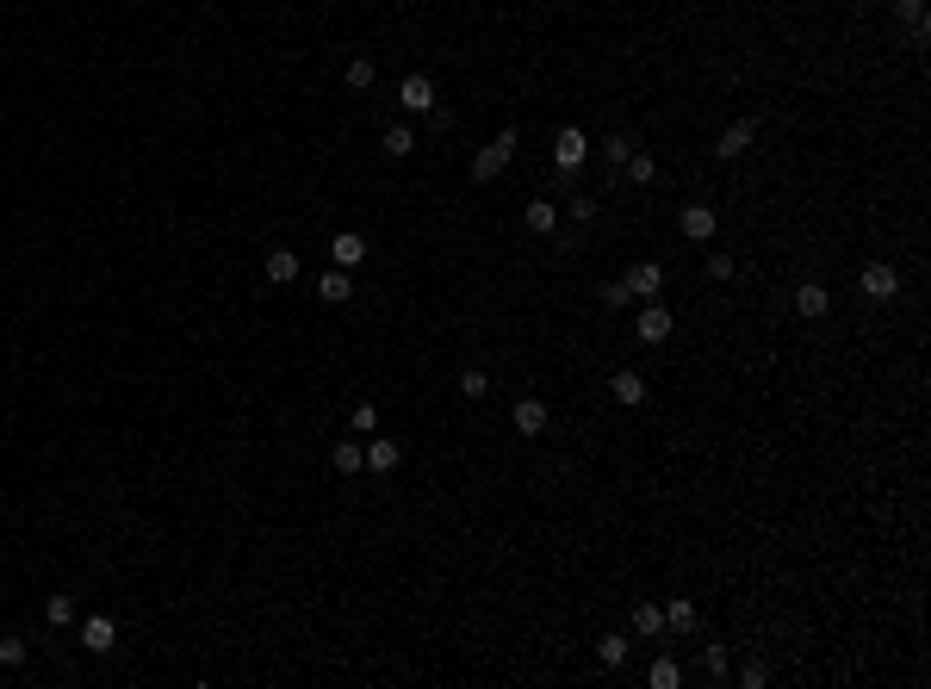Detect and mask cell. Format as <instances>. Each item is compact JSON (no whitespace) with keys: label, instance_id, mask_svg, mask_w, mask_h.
Segmentation results:
<instances>
[{"label":"cell","instance_id":"cell-19","mask_svg":"<svg viewBox=\"0 0 931 689\" xmlns=\"http://www.w3.org/2000/svg\"><path fill=\"white\" fill-rule=\"evenodd\" d=\"M373 75H379V69H373V56H348V69H342V81H348L354 94H367V87H373Z\"/></svg>","mask_w":931,"mask_h":689},{"label":"cell","instance_id":"cell-32","mask_svg":"<svg viewBox=\"0 0 931 689\" xmlns=\"http://www.w3.org/2000/svg\"><path fill=\"white\" fill-rule=\"evenodd\" d=\"M894 13H900L913 32H926V0H894Z\"/></svg>","mask_w":931,"mask_h":689},{"label":"cell","instance_id":"cell-10","mask_svg":"<svg viewBox=\"0 0 931 689\" xmlns=\"http://www.w3.org/2000/svg\"><path fill=\"white\" fill-rule=\"evenodd\" d=\"M81 646H87V652H112V646H118L112 615H87V621H81Z\"/></svg>","mask_w":931,"mask_h":689},{"label":"cell","instance_id":"cell-24","mask_svg":"<svg viewBox=\"0 0 931 689\" xmlns=\"http://www.w3.org/2000/svg\"><path fill=\"white\" fill-rule=\"evenodd\" d=\"M329 466H335V473H348V478H354V473H361V466H367V447H354V441H342V447L329 454Z\"/></svg>","mask_w":931,"mask_h":689},{"label":"cell","instance_id":"cell-13","mask_svg":"<svg viewBox=\"0 0 931 689\" xmlns=\"http://www.w3.org/2000/svg\"><path fill=\"white\" fill-rule=\"evenodd\" d=\"M329 255H335V267H348V273H354V267L367 262V236H354V230H342V236L329 243Z\"/></svg>","mask_w":931,"mask_h":689},{"label":"cell","instance_id":"cell-6","mask_svg":"<svg viewBox=\"0 0 931 689\" xmlns=\"http://www.w3.org/2000/svg\"><path fill=\"white\" fill-rule=\"evenodd\" d=\"M621 286H627V299H658V292H664V267H658V262H634Z\"/></svg>","mask_w":931,"mask_h":689},{"label":"cell","instance_id":"cell-27","mask_svg":"<svg viewBox=\"0 0 931 689\" xmlns=\"http://www.w3.org/2000/svg\"><path fill=\"white\" fill-rule=\"evenodd\" d=\"M348 428H354V435H373V428H379V410H373V404H354V410H348Z\"/></svg>","mask_w":931,"mask_h":689},{"label":"cell","instance_id":"cell-33","mask_svg":"<svg viewBox=\"0 0 931 689\" xmlns=\"http://www.w3.org/2000/svg\"><path fill=\"white\" fill-rule=\"evenodd\" d=\"M733 273H739V262H733L726 249H714V255H708V280H733Z\"/></svg>","mask_w":931,"mask_h":689},{"label":"cell","instance_id":"cell-2","mask_svg":"<svg viewBox=\"0 0 931 689\" xmlns=\"http://www.w3.org/2000/svg\"><path fill=\"white\" fill-rule=\"evenodd\" d=\"M552 161H559V174H578V168L590 161V137H584L578 124H565V131L552 137Z\"/></svg>","mask_w":931,"mask_h":689},{"label":"cell","instance_id":"cell-16","mask_svg":"<svg viewBox=\"0 0 931 689\" xmlns=\"http://www.w3.org/2000/svg\"><path fill=\"white\" fill-rule=\"evenodd\" d=\"M634 150H640V137H634V131H608V137H603V161H608V168H621Z\"/></svg>","mask_w":931,"mask_h":689},{"label":"cell","instance_id":"cell-12","mask_svg":"<svg viewBox=\"0 0 931 689\" xmlns=\"http://www.w3.org/2000/svg\"><path fill=\"white\" fill-rule=\"evenodd\" d=\"M745 150H752V124L739 118V124H726V131H720V143H714V156H720V161H739V156H745Z\"/></svg>","mask_w":931,"mask_h":689},{"label":"cell","instance_id":"cell-17","mask_svg":"<svg viewBox=\"0 0 931 689\" xmlns=\"http://www.w3.org/2000/svg\"><path fill=\"white\" fill-rule=\"evenodd\" d=\"M528 230H534V236H552V230H559V206H552V199H528Z\"/></svg>","mask_w":931,"mask_h":689},{"label":"cell","instance_id":"cell-4","mask_svg":"<svg viewBox=\"0 0 931 689\" xmlns=\"http://www.w3.org/2000/svg\"><path fill=\"white\" fill-rule=\"evenodd\" d=\"M671 329H677V317H671L664 305H653V299H646V305H640V317H634V335H640V342H671Z\"/></svg>","mask_w":931,"mask_h":689},{"label":"cell","instance_id":"cell-3","mask_svg":"<svg viewBox=\"0 0 931 689\" xmlns=\"http://www.w3.org/2000/svg\"><path fill=\"white\" fill-rule=\"evenodd\" d=\"M857 286H863V299H876V305H888L894 292H900V267L894 262H870L863 273H857Z\"/></svg>","mask_w":931,"mask_h":689},{"label":"cell","instance_id":"cell-14","mask_svg":"<svg viewBox=\"0 0 931 689\" xmlns=\"http://www.w3.org/2000/svg\"><path fill=\"white\" fill-rule=\"evenodd\" d=\"M317 292H324V305H348V299H354V280H348V267H329L324 280H317Z\"/></svg>","mask_w":931,"mask_h":689},{"label":"cell","instance_id":"cell-22","mask_svg":"<svg viewBox=\"0 0 931 689\" xmlns=\"http://www.w3.org/2000/svg\"><path fill=\"white\" fill-rule=\"evenodd\" d=\"M634 634H640V639L664 634V609H658V602H640V609H634Z\"/></svg>","mask_w":931,"mask_h":689},{"label":"cell","instance_id":"cell-8","mask_svg":"<svg viewBox=\"0 0 931 689\" xmlns=\"http://www.w3.org/2000/svg\"><path fill=\"white\" fill-rule=\"evenodd\" d=\"M397 106L404 112H435V81H429V75H404V81H397Z\"/></svg>","mask_w":931,"mask_h":689},{"label":"cell","instance_id":"cell-21","mask_svg":"<svg viewBox=\"0 0 931 689\" xmlns=\"http://www.w3.org/2000/svg\"><path fill=\"white\" fill-rule=\"evenodd\" d=\"M621 174H627V180H640V187H653V180H658V161H653V150H634V156L621 161Z\"/></svg>","mask_w":931,"mask_h":689},{"label":"cell","instance_id":"cell-30","mask_svg":"<svg viewBox=\"0 0 931 689\" xmlns=\"http://www.w3.org/2000/svg\"><path fill=\"white\" fill-rule=\"evenodd\" d=\"M739 684H745V689H764L770 684V665H764V658H745V665H739Z\"/></svg>","mask_w":931,"mask_h":689},{"label":"cell","instance_id":"cell-15","mask_svg":"<svg viewBox=\"0 0 931 689\" xmlns=\"http://www.w3.org/2000/svg\"><path fill=\"white\" fill-rule=\"evenodd\" d=\"M268 280H274V286H292V280H298V249H268Z\"/></svg>","mask_w":931,"mask_h":689},{"label":"cell","instance_id":"cell-23","mask_svg":"<svg viewBox=\"0 0 931 689\" xmlns=\"http://www.w3.org/2000/svg\"><path fill=\"white\" fill-rule=\"evenodd\" d=\"M627 652H634V639H627V634H603V639H597V658H603L608 671L627 665Z\"/></svg>","mask_w":931,"mask_h":689},{"label":"cell","instance_id":"cell-31","mask_svg":"<svg viewBox=\"0 0 931 689\" xmlns=\"http://www.w3.org/2000/svg\"><path fill=\"white\" fill-rule=\"evenodd\" d=\"M485 391H491V379H485L479 367H466V372H460V398H485Z\"/></svg>","mask_w":931,"mask_h":689},{"label":"cell","instance_id":"cell-29","mask_svg":"<svg viewBox=\"0 0 931 689\" xmlns=\"http://www.w3.org/2000/svg\"><path fill=\"white\" fill-rule=\"evenodd\" d=\"M702 671H708L714 684H720V677L733 671V658H726V646H708V652H702Z\"/></svg>","mask_w":931,"mask_h":689},{"label":"cell","instance_id":"cell-18","mask_svg":"<svg viewBox=\"0 0 931 689\" xmlns=\"http://www.w3.org/2000/svg\"><path fill=\"white\" fill-rule=\"evenodd\" d=\"M397 460H404L397 441H367V466H373V473H397Z\"/></svg>","mask_w":931,"mask_h":689},{"label":"cell","instance_id":"cell-9","mask_svg":"<svg viewBox=\"0 0 931 689\" xmlns=\"http://www.w3.org/2000/svg\"><path fill=\"white\" fill-rule=\"evenodd\" d=\"M826 311H832V292L820 280H801L795 286V317H826Z\"/></svg>","mask_w":931,"mask_h":689},{"label":"cell","instance_id":"cell-28","mask_svg":"<svg viewBox=\"0 0 931 689\" xmlns=\"http://www.w3.org/2000/svg\"><path fill=\"white\" fill-rule=\"evenodd\" d=\"M44 621H50V628H68V621H75V602H68V596H50V602H44Z\"/></svg>","mask_w":931,"mask_h":689},{"label":"cell","instance_id":"cell-1","mask_svg":"<svg viewBox=\"0 0 931 689\" xmlns=\"http://www.w3.org/2000/svg\"><path fill=\"white\" fill-rule=\"evenodd\" d=\"M516 156V131H497V143H485L479 156H472V180H497L503 168Z\"/></svg>","mask_w":931,"mask_h":689},{"label":"cell","instance_id":"cell-26","mask_svg":"<svg viewBox=\"0 0 931 689\" xmlns=\"http://www.w3.org/2000/svg\"><path fill=\"white\" fill-rule=\"evenodd\" d=\"M646 684H653V689H677V684H683V671H677L671 658H658L653 671H646Z\"/></svg>","mask_w":931,"mask_h":689},{"label":"cell","instance_id":"cell-20","mask_svg":"<svg viewBox=\"0 0 931 689\" xmlns=\"http://www.w3.org/2000/svg\"><path fill=\"white\" fill-rule=\"evenodd\" d=\"M664 628H671V634H689V628H696V602H689V596L664 602Z\"/></svg>","mask_w":931,"mask_h":689},{"label":"cell","instance_id":"cell-25","mask_svg":"<svg viewBox=\"0 0 931 689\" xmlns=\"http://www.w3.org/2000/svg\"><path fill=\"white\" fill-rule=\"evenodd\" d=\"M410 150H416V131H410V124H391V131H385V156L404 161Z\"/></svg>","mask_w":931,"mask_h":689},{"label":"cell","instance_id":"cell-7","mask_svg":"<svg viewBox=\"0 0 931 689\" xmlns=\"http://www.w3.org/2000/svg\"><path fill=\"white\" fill-rule=\"evenodd\" d=\"M677 230H683L689 243H708L714 230H720V217H714V206H702V199H696V206H683V212H677Z\"/></svg>","mask_w":931,"mask_h":689},{"label":"cell","instance_id":"cell-35","mask_svg":"<svg viewBox=\"0 0 931 689\" xmlns=\"http://www.w3.org/2000/svg\"><path fill=\"white\" fill-rule=\"evenodd\" d=\"M0 665H25V639H0Z\"/></svg>","mask_w":931,"mask_h":689},{"label":"cell","instance_id":"cell-5","mask_svg":"<svg viewBox=\"0 0 931 689\" xmlns=\"http://www.w3.org/2000/svg\"><path fill=\"white\" fill-rule=\"evenodd\" d=\"M608 398H615L621 410H640V404H646V372L621 367V372H615V379H608Z\"/></svg>","mask_w":931,"mask_h":689},{"label":"cell","instance_id":"cell-11","mask_svg":"<svg viewBox=\"0 0 931 689\" xmlns=\"http://www.w3.org/2000/svg\"><path fill=\"white\" fill-rule=\"evenodd\" d=\"M516 435H541L547 428V398H516Z\"/></svg>","mask_w":931,"mask_h":689},{"label":"cell","instance_id":"cell-34","mask_svg":"<svg viewBox=\"0 0 931 689\" xmlns=\"http://www.w3.org/2000/svg\"><path fill=\"white\" fill-rule=\"evenodd\" d=\"M597 299H603L608 311H627V305H634V299H627V286H621V280H608V286H603V292H597Z\"/></svg>","mask_w":931,"mask_h":689}]
</instances>
